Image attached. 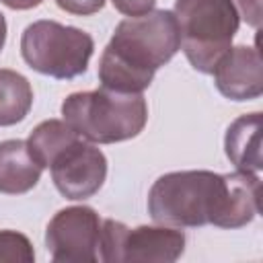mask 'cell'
Returning <instances> with one entry per match:
<instances>
[{
    "label": "cell",
    "mask_w": 263,
    "mask_h": 263,
    "mask_svg": "<svg viewBox=\"0 0 263 263\" xmlns=\"http://www.w3.org/2000/svg\"><path fill=\"white\" fill-rule=\"evenodd\" d=\"M181 49L179 25L173 10H150L123 18L101 53L99 80L117 92H144L160 66Z\"/></svg>",
    "instance_id": "1"
},
{
    "label": "cell",
    "mask_w": 263,
    "mask_h": 263,
    "mask_svg": "<svg viewBox=\"0 0 263 263\" xmlns=\"http://www.w3.org/2000/svg\"><path fill=\"white\" fill-rule=\"evenodd\" d=\"M64 121L86 142L115 144L136 138L148 121V103L142 92L109 88L72 92L62 103Z\"/></svg>",
    "instance_id": "2"
},
{
    "label": "cell",
    "mask_w": 263,
    "mask_h": 263,
    "mask_svg": "<svg viewBox=\"0 0 263 263\" xmlns=\"http://www.w3.org/2000/svg\"><path fill=\"white\" fill-rule=\"evenodd\" d=\"M224 195V175L175 171L158 177L148 191V214L156 224L199 228L214 224Z\"/></svg>",
    "instance_id": "3"
},
{
    "label": "cell",
    "mask_w": 263,
    "mask_h": 263,
    "mask_svg": "<svg viewBox=\"0 0 263 263\" xmlns=\"http://www.w3.org/2000/svg\"><path fill=\"white\" fill-rule=\"evenodd\" d=\"M181 49L189 64L212 74L218 60L232 47L240 14L232 0H175Z\"/></svg>",
    "instance_id": "4"
},
{
    "label": "cell",
    "mask_w": 263,
    "mask_h": 263,
    "mask_svg": "<svg viewBox=\"0 0 263 263\" xmlns=\"http://www.w3.org/2000/svg\"><path fill=\"white\" fill-rule=\"evenodd\" d=\"M92 53L95 41L86 31L58 21H35L21 35V55L27 66L55 80L82 76Z\"/></svg>",
    "instance_id": "5"
},
{
    "label": "cell",
    "mask_w": 263,
    "mask_h": 263,
    "mask_svg": "<svg viewBox=\"0 0 263 263\" xmlns=\"http://www.w3.org/2000/svg\"><path fill=\"white\" fill-rule=\"evenodd\" d=\"M185 251V234L175 226L127 228L117 220H103L99 261L103 263H173Z\"/></svg>",
    "instance_id": "6"
},
{
    "label": "cell",
    "mask_w": 263,
    "mask_h": 263,
    "mask_svg": "<svg viewBox=\"0 0 263 263\" xmlns=\"http://www.w3.org/2000/svg\"><path fill=\"white\" fill-rule=\"evenodd\" d=\"M103 220L90 205H70L60 210L47 224L45 247L60 263L99 261V238Z\"/></svg>",
    "instance_id": "7"
},
{
    "label": "cell",
    "mask_w": 263,
    "mask_h": 263,
    "mask_svg": "<svg viewBox=\"0 0 263 263\" xmlns=\"http://www.w3.org/2000/svg\"><path fill=\"white\" fill-rule=\"evenodd\" d=\"M49 173L55 189L66 199L82 201L103 187L107 179V158L92 142L78 138L53 158Z\"/></svg>",
    "instance_id": "8"
},
{
    "label": "cell",
    "mask_w": 263,
    "mask_h": 263,
    "mask_svg": "<svg viewBox=\"0 0 263 263\" xmlns=\"http://www.w3.org/2000/svg\"><path fill=\"white\" fill-rule=\"evenodd\" d=\"M214 84L230 101L259 99L263 92V62L257 47H230L214 66Z\"/></svg>",
    "instance_id": "9"
},
{
    "label": "cell",
    "mask_w": 263,
    "mask_h": 263,
    "mask_svg": "<svg viewBox=\"0 0 263 263\" xmlns=\"http://www.w3.org/2000/svg\"><path fill=\"white\" fill-rule=\"evenodd\" d=\"M259 187L261 181L257 173H242V171L226 173L224 195L214 226L232 230L251 224L259 214Z\"/></svg>",
    "instance_id": "10"
},
{
    "label": "cell",
    "mask_w": 263,
    "mask_h": 263,
    "mask_svg": "<svg viewBox=\"0 0 263 263\" xmlns=\"http://www.w3.org/2000/svg\"><path fill=\"white\" fill-rule=\"evenodd\" d=\"M261 123L259 111L236 117L224 136V150L228 160L242 173H259L263 168L261 154Z\"/></svg>",
    "instance_id": "11"
},
{
    "label": "cell",
    "mask_w": 263,
    "mask_h": 263,
    "mask_svg": "<svg viewBox=\"0 0 263 263\" xmlns=\"http://www.w3.org/2000/svg\"><path fill=\"white\" fill-rule=\"evenodd\" d=\"M41 166L31 156L27 142H0V193L21 195L31 191L41 179Z\"/></svg>",
    "instance_id": "12"
},
{
    "label": "cell",
    "mask_w": 263,
    "mask_h": 263,
    "mask_svg": "<svg viewBox=\"0 0 263 263\" xmlns=\"http://www.w3.org/2000/svg\"><path fill=\"white\" fill-rule=\"evenodd\" d=\"M80 136L62 119H45L41 121L27 138V148L35 162L41 168H49L53 158L74 144Z\"/></svg>",
    "instance_id": "13"
},
{
    "label": "cell",
    "mask_w": 263,
    "mask_h": 263,
    "mask_svg": "<svg viewBox=\"0 0 263 263\" xmlns=\"http://www.w3.org/2000/svg\"><path fill=\"white\" fill-rule=\"evenodd\" d=\"M33 107L31 82L10 68H0V127L21 123Z\"/></svg>",
    "instance_id": "14"
},
{
    "label": "cell",
    "mask_w": 263,
    "mask_h": 263,
    "mask_svg": "<svg viewBox=\"0 0 263 263\" xmlns=\"http://www.w3.org/2000/svg\"><path fill=\"white\" fill-rule=\"evenodd\" d=\"M0 261L33 263L35 251L31 240L16 230H0Z\"/></svg>",
    "instance_id": "15"
},
{
    "label": "cell",
    "mask_w": 263,
    "mask_h": 263,
    "mask_svg": "<svg viewBox=\"0 0 263 263\" xmlns=\"http://www.w3.org/2000/svg\"><path fill=\"white\" fill-rule=\"evenodd\" d=\"M55 4L70 12V14H78V16H88L99 12L105 6V0H55Z\"/></svg>",
    "instance_id": "16"
},
{
    "label": "cell",
    "mask_w": 263,
    "mask_h": 263,
    "mask_svg": "<svg viewBox=\"0 0 263 263\" xmlns=\"http://www.w3.org/2000/svg\"><path fill=\"white\" fill-rule=\"evenodd\" d=\"M111 4L115 6L117 12L125 16H142L154 10L156 0H111Z\"/></svg>",
    "instance_id": "17"
},
{
    "label": "cell",
    "mask_w": 263,
    "mask_h": 263,
    "mask_svg": "<svg viewBox=\"0 0 263 263\" xmlns=\"http://www.w3.org/2000/svg\"><path fill=\"white\" fill-rule=\"evenodd\" d=\"M247 25L259 29L261 25V0H236Z\"/></svg>",
    "instance_id": "18"
},
{
    "label": "cell",
    "mask_w": 263,
    "mask_h": 263,
    "mask_svg": "<svg viewBox=\"0 0 263 263\" xmlns=\"http://www.w3.org/2000/svg\"><path fill=\"white\" fill-rule=\"evenodd\" d=\"M4 6L12 8V10H29V8H35L39 6L43 0H0Z\"/></svg>",
    "instance_id": "19"
},
{
    "label": "cell",
    "mask_w": 263,
    "mask_h": 263,
    "mask_svg": "<svg viewBox=\"0 0 263 263\" xmlns=\"http://www.w3.org/2000/svg\"><path fill=\"white\" fill-rule=\"evenodd\" d=\"M4 43H6V18H4V14L0 12V51H2Z\"/></svg>",
    "instance_id": "20"
}]
</instances>
